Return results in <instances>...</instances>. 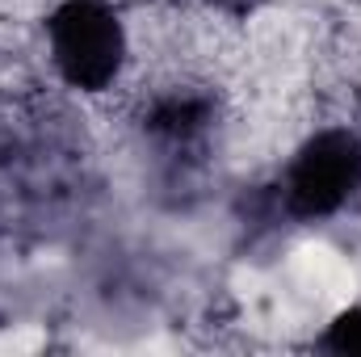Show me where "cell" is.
Here are the masks:
<instances>
[{
    "label": "cell",
    "instance_id": "cell-1",
    "mask_svg": "<svg viewBox=\"0 0 361 357\" xmlns=\"http://www.w3.org/2000/svg\"><path fill=\"white\" fill-rule=\"evenodd\" d=\"M42 63L59 89L85 101L122 92L135 63L130 8L122 0H55L42 17Z\"/></svg>",
    "mask_w": 361,
    "mask_h": 357
},
{
    "label": "cell",
    "instance_id": "cell-2",
    "mask_svg": "<svg viewBox=\"0 0 361 357\" xmlns=\"http://www.w3.org/2000/svg\"><path fill=\"white\" fill-rule=\"evenodd\" d=\"M273 210L286 223H336L361 202V131L349 122H311L281 156Z\"/></svg>",
    "mask_w": 361,
    "mask_h": 357
},
{
    "label": "cell",
    "instance_id": "cell-3",
    "mask_svg": "<svg viewBox=\"0 0 361 357\" xmlns=\"http://www.w3.org/2000/svg\"><path fill=\"white\" fill-rule=\"evenodd\" d=\"M319 345H332V349H361V307H349L345 315H336L328 324V337Z\"/></svg>",
    "mask_w": 361,
    "mask_h": 357
}]
</instances>
